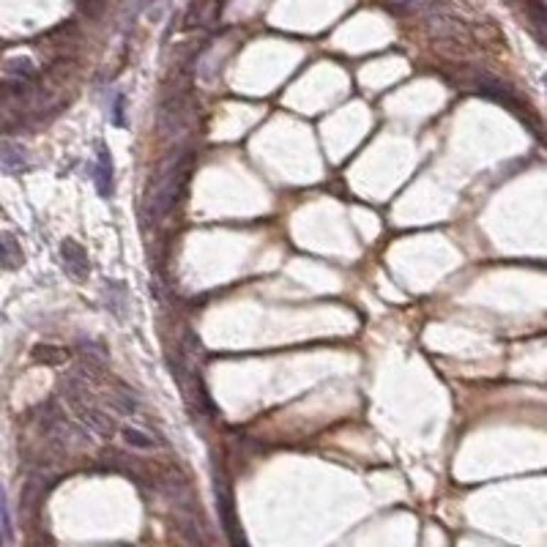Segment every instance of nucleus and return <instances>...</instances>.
Listing matches in <instances>:
<instances>
[{
	"instance_id": "obj_1",
	"label": "nucleus",
	"mask_w": 547,
	"mask_h": 547,
	"mask_svg": "<svg viewBox=\"0 0 547 547\" xmlns=\"http://www.w3.org/2000/svg\"><path fill=\"white\" fill-rule=\"evenodd\" d=\"M60 258H63V268L69 277H74L77 282H85L91 277V260H88V252L77 244L74 238H66L60 244Z\"/></svg>"
},
{
	"instance_id": "obj_2",
	"label": "nucleus",
	"mask_w": 547,
	"mask_h": 547,
	"mask_svg": "<svg viewBox=\"0 0 547 547\" xmlns=\"http://www.w3.org/2000/svg\"><path fill=\"white\" fill-rule=\"evenodd\" d=\"M3 74H6V82H9L11 91H25V85L36 79L38 69L28 55H11V57H6Z\"/></svg>"
},
{
	"instance_id": "obj_3",
	"label": "nucleus",
	"mask_w": 547,
	"mask_h": 547,
	"mask_svg": "<svg viewBox=\"0 0 547 547\" xmlns=\"http://www.w3.org/2000/svg\"><path fill=\"white\" fill-rule=\"evenodd\" d=\"M77 411H79V421H82V427H85L91 435H96V438H113L115 430H118L113 419L104 414V411H99V408L77 405Z\"/></svg>"
},
{
	"instance_id": "obj_4",
	"label": "nucleus",
	"mask_w": 547,
	"mask_h": 547,
	"mask_svg": "<svg viewBox=\"0 0 547 547\" xmlns=\"http://www.w3.org/2000/svg\"><path fill=\"white\" fill-rule=\"evenodd\" d=\"M216 509H219V520H222V529L227 531L230 542H241V534L236 531V512H233V495L227 490V485L222 479H216Z\"/></svg>"
},
{
	"instance_id": "obj_5",
	"label": "nucleus",
	"mask_w": 547,
	"mask_h": 547,
	"mask_svg": "<svg viewBox=\"0 0 547 547\" xmlns=\"http://www.w3.org/2000/svg\"><path fill=\"white\" fill-rule=\"evenodd\" d=\"M0 167H3L6 175H19V172H25L31 167V156H28V151L22 145L6 140L3 151H0Z\"/></svg>"
},
{
	"instance_id": "obj_6",
	"label": "nucleus",
	"mask_w": 547,
	"mask_h": 547,
	"mask_svg": "<svg viewBox=\"0 0 547 547\" xmlns=\"http://www.w3.org/2000/svg\"><path fill=\"white\" fill-rule=\"evenodd\" d=\"M118 433H121L123 446H129L134 452H153V449H156V438H153L148 430H143V427L126 424V427H121Z\"/></svg>"
},
{
	"instance_id": "obj_7",
	"label": "nucleus",
	"mask_w": 547,
	"mask_h": 547,
	"mask_svg": "<svg viewBox=\"0 0 547 547\" xmlns=\"http://www.w3.org/2000/svg\"><path fill=\"white\" fill-rule=\"evenodd\" d=\"M94 181L104 197L113 192V162H110V153L104 145H99V165L94 170Z\"/></svg>"
},
{
	"instance_id": "obj_8",
	"label": "nucleus",
	"mask_w": 547,
	"mask_h": 547,
	"mask_svg": "<svg viewBox=\"0 0 547 547\" xmlns=\"http://www.w3.org/2000/svg\"><path fill=\"white\" fill-rule=\"evenodd\" d=\"M110 411H115V414H121V416H134L140 411V399L134 397L132 389L121 386L118 394L110 397Z\"/></svg>"
},
{
	"instance_id": "obj_9",
	"label": "nucleus",
	"mask_w": 547,
	"mask_h": 547,
	"mask_svg": "<svg viewBox=\"0 0 547 547\" xmlns=\"http://www.w3.org/2000/svg\"><path fill=\"white\" fill-rule=\"evenodd\" d=\"M22 263H25V255L19 249L17 238L11 233H3V268L6 271H17Z\"/></svg>"
},
{
	"instance_id": "obj_10",
	"label": "nucleus",
	"mask_w": 547,
	"mask_h": 547,
	"mask_svg": "<svg viewBox=\"0 0 547 547\" xmlns=\"http://www.w3.org/2000/svg\"><path fill=\"white\" fill-rule=\"evenodd\" d=\"M104 293H107V309L113 312L115 318H123L126 315L123 312V306H126V287L121 282H107Z\"/></svg>"
},
{
	"instance_id": "obj_11",
	"label": "nucleus",
	"mask_w": 547,
	"mask_h": 547,
	"mask_svg": "<svg viewBox=\"0 0 547 547\" xmlns=\"http://www.w3.org/2000/svg\"><path fill=\"white\" fill-rule=\"evenodd\" d=\"M36 359L44 361V364H63V361H66V350L41 345V348H36Z\"/></svg>"
},
{
	"instance_id": "obj_12",
	"label": "nucleus",
	"mask_w": 547,
	"mask_h": 547,
	"mask_svg": "<svg viewBox=\"0 0 547 547\" xmlns=\"http://www.w3.org/2000/svg\"><path fill=\"white\" fill-rule=\"evenodd\" d=\"M0 509H3V542L6 545H11V539H14V534H11V504H9V495H3V504H0Z\"/></svg>"
},
{
	"instance_id": "obj_13",
	"label": "nucleus",
	"mask_w": 547,
	"mask_h": 547,
	"mask_svg": "<svg viewBox=\"0 0 547 547\" xmlns=\"http://www.w3.org/2000/svg\"><path fill=\"white\" fill-rule=\"evenodd\" d=\"M82 353H85V356H91L94 361H99V364H104V361L110 359V356H107V350H104L101 345H94V342H91V345H82Z\"/></svg>"
},
{
	"instance_id": "obj_14",
	"label": "nucleus",
	"mask_w": 547,
	"mask_h": 547,
	"mask_svg": "<svg viewBox=\"0 0 547 547\" xmlns=\"http://www.w3.org/2000/svg\"><path fill=\"white\" fill-rule=\"evenodd\" d=\"M113 121L118 126H123V96H115V107H113Z\"/></svg>"
},
{
	"instance_id": "obj_15",
	"label": "nucleus",
	"mask_w": 547,
	"mask_h": 547,
	"mask_svg": "<svg viewBox=\"0 0 547 547\" xmlns=\"http://www.w3.org/2000/svg\"><path fill=\"white\" fill-rule=\"evenodd\" d=\"M542 82H545V94H547V74H545V77H542Z\"/></svg>"
}]
</instances>
